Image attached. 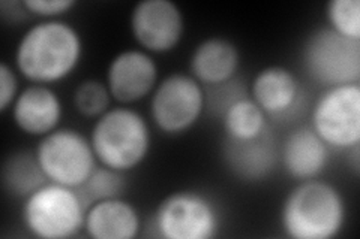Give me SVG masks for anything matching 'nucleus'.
<instances>
[{
  "mask_svg": "<svg viewBox=\"0 0 360 239\" xmlns=\"http://www.w3.org/2000/svg\"><path fill=\"white\" fill-rule=\"evenodd\" d=\"M87 207L77 189L49 181L22 202L21 219L33 236L66 239L84 229Z\"/></svg>",
  "mask_w": 360,
  "mask_h": 239,
  "instance_id": "4",
  "label": "nucleus"
},
{
  "mask_svg": "<svg viewBox=\"0 0 360 239\" xmlns=\"http://www.w3.org/2000/svg\"><path fill=\"white\" fill-rule=\"evenodd\" d=\"M345 220L341 191L317 178L300 181L281 208V226L292 239H332L341 233Z\"/></svg>",
  "mask_w": 360,
  "mask_h": 239,
  "instance_id": "2",
  "label": "nucleus"
},
{
  "mask_svg": "<svg viewBox=\"0 0 360 239\" xmlns=\"http://www.w3.org/2000/svg\"><path fill=\"white\" fill-rule=\"evenodd\" d=\"M302 59L308 75L324 88L360 81V41L348 39L330 27L311 33Z\"/></svg>",
  "mask_w": 360,
  "mask_h": 239,
  "instance_id": "5",
  "label": "nucleus"
},
{
  "mask_svg": "<svg viewBox=\"0 0 360 239\" xmlns=\"http://www.w3.org/2000/svg\"><path fill=\"white\" fill-rule=\"evenodd\" d=\"M111 95L107 84L96 79H86L75 88L72 100L75 109L87 118H98L110 109Z\"/></svg>",
  "mask_w": 360,
  "mask_h": 239,
  "instance_id": "21",
  "label": "nucleus"
},
{
  "mask_svg": "<svg viewBox=\"0 0 360 239\" xmlns=\"http://www.w3.org/2000/svg\"><path fill=\"white\" fill-rule=\"evenodd\" d=\"M20 93L18 81L13 67L8 63L0 64V112H6Z\"/></svg>",
  "mask_w": 360,
  "mask_h": 239,
  "instance_id": "25",
  "label": "nucleus"
},
{
  "mask_svg": "<svg viewBox=\"0 0 360 239\" xmlns=\"http://www.w3.org/2000/svg\"><path fill=\"white\" fill-rule=\"evenodd\" d=\"M329 26L340 35L360 41V2L359 0H330L326 6Z\"/></svg>",
  "mask_w": 360,
  "mask_h": 239,
  "instance_id": "22",
  "label": "nucleus"
},
{
  "mask_svg": "<svg viewBox=\"0 0 360 239\" xmlns=\"http://www.w3.org/2000/svg\"><path fill=\"white\" fill-rule=\"evenodd\" d=\"M206 96V108L212 112L219 114L222 117L224 112L227 111L234 102H238L242 97H246V92L243 86L234 83V79L218 86L205 87Z\"/></svg>",
  "mask_w": 360,
  "mask_h": 239,
  "instance_id": "23",
  "label": "nucleus"
},
{
  "mask_svg": "<svg viewBox=\"0 0 360 239\" xmlns=\"http://www.w3.org/2000/svg\"><path fill=\"white\" fill-rule=\"evenodd\" d=\"M89 139L96 161L119 172H128L141 165L152 145L148 121L139 111L128 107L110 108L98 117Z\"/></svg>",
  "mask_w": 360,
  "mask_h": 239,
  "instance_id": "3",
  "label": "nucleus"
},
{
  "mask_svg": "<svg viewBox=\"0 0 360 239\" xmlns=\"http://www.w3.org/2000/svg\"><path fill=\"white\" fill-rule=\"evenodd\" d=\"M80 32L63 20H42L20 38L14 62L17 71L33 84L49 86L70 76L83 57Z\"/></svg>",
  "mask_w": 360,
  "mask_h": 239,
  "instance_id": "1",
  "label": "nucleus"
},
{
  "mask_svg": "<svg viewBox=\"0 0 360 239\" xmlns=\"http://www.w3.org/2000/svg\"><path fill=\"white\" fill-rule=\"evenodd\" d=\"M131 33L149 54L174 50L185 33V17L172 0H141L131 11Z\"/></svg>",
  "mask_w": 360,
  "mask_h": 239,
  "instance_id": "10",
  "label": "nucleus"
},
{
  "mask_svg": "<svg viewBox=\"0 0 360 239\" xmlns=\"http://www.w3.org/2000/svg\"><path fill=\"white\" fill-rule=\"evenodd\" d=\"M348 153H350V158H352V166H353V169H354V174L356 175H359V166H360V163H359V145H354L353 148H350V150H348Z\"/></svg>",
  "mask_w": 360,
  "mask_h": 239,
  "instance_id": "26",
  "label": "nucleus"
},
{
  "mask_svg": "<svg viewBox=\"0 0 360 239\" xmlns=\"http://www.w3.org/2000/svg\"><path fill=\"white\" fill-rule=\"evenodd\" d=\"M84 231L94 239H134L141 231V219L125 199L98 200L87 207Z\"/></svg>",
  "mask_w": 360,
  "mask_h": 239,
  "instance_id": "17",
  "label": "nucleus"
},
{
  "mask_svg": "<svg viewBox=\"0 0 360 239\" xmlns=\"http://www.w3.org/2000/svg\"><path fill=\"white\" fill-rule=\"evenodd\" d=\"M323 142L336 150H350L360 142V86L324 88L311 112V126Z\"/></svg>",
  "mask_w": 360,
  "mask_h": 239,
  "instance_id": "7",
  "label": "nucleus"
},
{
  "mask_svg": "<svg viewBox=\"0 0 360 239\" xmlns=\"http://www.w3.org/2000/svg\"><path fill=\"white\" fill-rule=\"evenodd\" d=\"M22 5L32 15L42 17L45 20H56L72 9L77 2L75 0H22Z\"/></svg>",
  "mask_w": 360,
  "mask_h": 239,
  "instance_id": "24",
  "label": "nucleus"
},
{
  "mask_svg": "<svg viewBox=\"0 0 360 239\" xmlns=\"http://www.w3.org/2000/svg\"><path fill=\"white\" fill-rule=\"evenodd\" d=\"M160 69L144 50H125L112 57L107 67V87L122 105L135 104L153 93Z\"/></svg>",
  "mask_w": 360,
  "mask_h": 239,
  "instance_id": "11",
  "label": "nucleus"
},
{
  "mask_svg": "<svg viewBox=\"0 0 360 239\" xmlns=\"http://www.w3.org/2000/svg\"><path fill=\"white\" fill-rule=\"evenodd\" d=\"M278 148L269 129L255 139L236 141L225 138L224 158L231 172L245 181H262L274 172Z\"/></svg>",
  "mask_w": 360,
  "mask_h": 239,
  "instance_id": "13",
  "label": "nucleus"
},
{
  "mask_svg": "<svg viewBox=\"0 0 360 239\" xmlns=\"http://www.w3.org/2000/svg\"><path fill=\"white\" fill-rule=\"evenodd\" d=\"M250 97L266 117H283L297 105L300 84L297 76L285 66H267L258 72L251 84Z\"/></svg>",
  "mask_w": 360,
  "mask_h": 239,
  "instance_id": "15",
  "label": "nucleus"
},
{
  "mask_svg": "<svg viewBox=\"0 0 360 239\" xmlns=\"http://www.w3.org/2000/svg\"><path fill=\"white\" fill-rule=\"evenodd\" d=\"M123 174L125 172H119L103 165L96 166L86 183L77 190L89 205L98 200L120 198L127 187V179Z\"/></svg>",
  "mask_w": 360,
  "mask_h": 239,
  "instance_id": "20",
  "label": "nucleus"
},
{
  "mask_svg": "<svg viewBox=\"0 0 360 239\" xmlns=\"http://www.w3.org/2000/svg\"><path fill=\"white\" fill-rule=\"evenodd\" d=\"M240 66L238 45L227 38L212 36L201 41L189 59V71L202 87L234 79Z\"/></svg>",
  "mask_w": 360,
  "mask_h": 239,
  "instance_id": "14",
  "label": "nucleus"
},
{
  "mask_svg": "<svg viewBox=\"0 0 360 239\" xmlns=\"http://www.w3.org/2000/svg\"><path fill=\"white\" fill-rule=\"evenodd\" d=\"M35 156L49 181L71 189H80L98 166L90 139L70 128L45 135Z\"/></svg>",
  "mask_w": 360,
  "mask_h": 239,
  "instance_id": "6",
  "label": "nucleus"
},
{
  "mask_svg": "<svg viewBox=\"0 0 360 239\" xmlns=\"http://www.w3.org/2000/svg\"><path fill=\"white\" fill-rule=\"evenodd\" d=\"M15 126L29 136L44 138L59 129L63 105L59 95L50 86L30 84L20 90L11 107Z\"/></svg>",
  "mask_w": 360,
  "mask_h": 239,
  "instance_id": "12",
  "label": "nucleus"
},
{
  "mask_svg": "<svg viewBox=\"0 0 360 239\" xmlns=\"http://www.w3.org/2000/svg\"><path fill=\"white\" fill-rule=\"evenodd\" d=\"M153 227L164 239H210L219 229V212L202 193L174 191L158 207Z\"/></svg>",
  "mask_w": 360,
  "mask_h": 239,
  "instance_id": "9",
  "label": "nucleus"
},
{
  "mask_svg": "<svg viewBox=\"0 0 360 239\" xmlns=\"http://www.w3.org/2000/svg\"><path fill=\"white\" fill-rule=\"evenodd\" d=\"M222 126L225 138L236 141L255 139L269 129L266 114L250 96L234 102L224 112Z\"/></svg>",
  "mask_w": 360,
  "mask_h": 239,
  "instance_id": "19",
  "label": "nucleus"
},
{
  "mask_svg": "<svg viewBox=\"0 0 360 239\" xmlns=\"http://www.w3.org/2000/svg\"><path fill=\"white\" fill-rule=\"evenodd\" d=\"M2 183L11 196L26 199L33 191L49 183L35 153L17 151L6 157L2 168Z\"/></svg>",
  "mask_w": 360,
  "mask_h": 239,
  "instance_id": "18",
  "label": "nucleus"
},
{
  "mask_svg": "<svg viewBox=\"0 0 360 239\" xmlns=\"http://www.w3.org/2000/svg\"><path fill=\"white\" fill-rule=\"evenodd\" d=\"M205 109V87L186 74L165 76L150 97V117L167 135H180L194 128Z\"/></svg>",
  "mask_w": 360,
  "mask_h": 239,
  "instance_id": "8",
  "label": "nucleus"
},
{
  "mask_svg": "<svg viewBox=\"0 0 360 239\" xmlns=\"http://www.w3.org/2000/svg\"><path fill=\"white\" fill-rule=\"evenodd\" d=\"M279 158L291 178L315 179L329 163V146L311 128H299L285 138Z\"/></svg>",
  "mask_w": 360,
  "mask_h": 239,
  "instance_id": "16",
  "label": "nucleus"
}]
</instances>
